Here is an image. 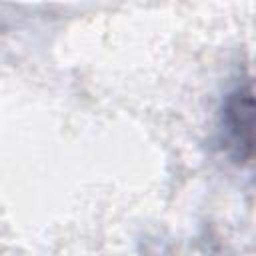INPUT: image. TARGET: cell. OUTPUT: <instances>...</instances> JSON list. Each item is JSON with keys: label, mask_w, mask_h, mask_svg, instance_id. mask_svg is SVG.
<instances>
[{"label": "cell", "mask_w": 256, "mask_h": 256, "mask_svg": "<svg viewBox=\"0 0 256 256\" xmlns=\"http://www.w3.org/2000/svg\"><path fill=\"white\" fill-rule=\"evenodd\" d=\"M226 154L240 164H256V86L244 84L228 92L218 116Z\"/></svg>", "instance_id": "6da1fadb"}]
</instances>
